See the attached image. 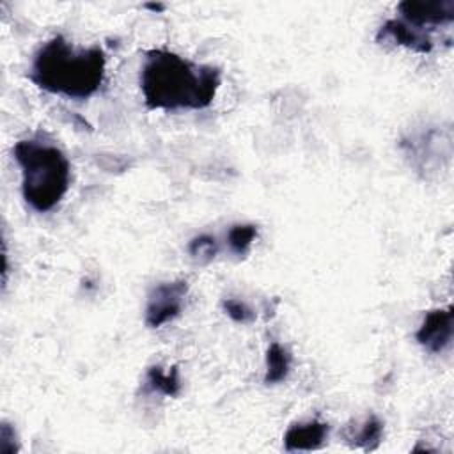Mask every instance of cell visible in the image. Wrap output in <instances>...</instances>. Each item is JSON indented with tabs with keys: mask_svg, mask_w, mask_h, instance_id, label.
Masks as SVG:
<instances>
[{
	"mask_svg": "<svg viewBox=\"0 0 454 454\" xmlns=\"http://www.w3.org/2000/svg\"><path fill=\"white\" fill-rule=\"evenodd\" d=\"M147 387L153 392H158L167 397H176L181 392V380H179V369L174 365L170 371H165L161 365H153L147 371Z\"/></svg>",
	"mask_w": 454,
	"mask_h": 454,
	"instance_id": "10",
	"label": "cell"
},
{
	"mask_svg": "<svg viewBox=\"0 0 454 454\" xmlns=\"http://www.w3.org/2000/svg\"><path fill=\"white\" fill-rule=\"evenodd\" d=\"M383 436V424L378 417L371 415L365 419V422L360 426L358 431L353 434H348V442L353 447H360L364 450H374Z\"/></svg>",
	"mask_w": 454,
	"mask_h": 454,
	"instance_id": "11",
	"label": "cell"
},
{
	"mask_svg": "<svg viewBox=\"0 0 454 454\" xmlns=\"http://www.w3.org/2000/svg\"><path fill=\"white\" fill-rule=\"evenodd\" d=\"M106 55L99 46L76 48L62 35L48 39L34 55L28 80L71 99H87L105 82Z\"/></svg>",
	"mask_w": 454,
	"mask_h": 454,
	"instance_id": "2",
	"label": "cell"
},
{
	"mask_svg": "<svg viewBox=\"0 0 454 454\" xmlns=\"http://www.w3.org/2000/svg\"><path fill=\"white\" fill-rule=\"evenodd\" d=\"M222 83L216 66L195 64L170 50L145 51L140 67V90L151 110L207 108Z\"/></svg>",
	"mask_w": 454,
	"mask_h": 454,
	"instance_id": "1",
	"label": "cell"
},
{
	"mask_svg": "<svg viewBox=\"0 0 454 454\" xmlns=\"http://www.w3.org/2000/svg\"><path fill=\"white\" fill-rule=\"evenodd\" d=\"M18 449L20 447H18V442H16V431L11 424H7L4 420L2 426H0V452L2 454H12Z\"/></svg>",
	"mask_w": 454,
	"mask_h": 454,
	"instance_id": "15",
	"label": "cell"
},
{
	"mask_svg": "<svg viewBox=\"0 0 454 454\" xmlns=\"http://www.w3.org/2000/svg\"><path fill=\"white\" fill-rule=\"evenodd\" d=\"M378 43H392L397 46L410 48L417 53H431L434 48V41L431 37V30L415 27L401 18L387 20L376 34Z\"/></svg>",
	"mask_w": 454,
	"mask_h": 454,
	"instance_id": "7",
	"label": "cell"
},
{
	"mask_svg": "<svg viewBox=\"0 0 454 454\" xmlns=\"http://www.w3.org/2000/svg\"><path fill=\"white\" fill-rule=\"evenodd\" d=\"M255 238H257V227L254 223H236L227 232V243L232 254L239 257L250 252V247Z\"/></svg>",
	"mask_w": 454,
	"mask_h": 454,
	"instance_id": "12",
	"label": "cell"
},
{
	"mask_svg": "<svg viewBox=\"0 0 454 454\" xmlns=\"http://www.w3.org/2000/svg\"><path fill=\"white\" fill-rule=\"evenodd\" d=\"M397 11L401 20L426 30L454 21V0H404L397 5Z\"/></svg>",
	"mask_w": 454,
	"mask_h": 454,
	"instance_id": "5",
	"label": "cell"
},
{
	"mask_svg": "<svg viewBox=\"0 0 454 454\" xmlns=\"http://www.w3.org/2000/svg\"><path fill=\"white\" fill-rule=\"evenodd\" d=\"M186 294L188 282L183 278L154 286L147 296L145 325L149 328H160L165 323L176 319L183 310Z\"/></svg>",
	"mask_w": 454,
	"mask_h": 454,
	"instance_id": "4",
	"label": "cell"
},
{
	"mask_svg": "<svg viewBox=\"0 0 454 454\" xmlns=\"http://www.w3.org/2000/svg\"><path fill=\"white\" fill-rule=\"evenodd\" d=\"M12 156L21 170V195L39 213L53 209L67 193L71 165L67 156L53 144L37 138L18 140Z\"/></svg>",
	"mask_w": 454,
	"mask_h": 454,
	"instance_id": "3",
	"label": "cell"
},
{
	"mask_svg": "<svg viewBox=\"0 0 454 454\" xmlns=\"http://www.w3.org/2000/svg\"><path fill=\"white\" fill-rule=\"evenodd\" d=\"M330 434V426L321 420H309L293 424L284 434V449L287 452L319 449Z\"/></svg>",
	"mask_w": 454,
	"mask_h": 454,
	"instance_id": "8",
	"label": "cell"
},
{
	"mask_svg": "<svg viewBox=\"0 0 454 454\" xmlns=\"http://www.w3.org/2000/svg\"><path fill=\"white\" fill-rule=\"evenodd\" d=\"M222 307L225 310V314L234 321V323H241V325H248L255 319L254 310L241 300L236 298H225L222 301Z\"/></svg>",
	"mask_w": 454,
	"mask_h": 454,
	"instance_id": "14",
	"label": "cell"
},
{
	"mask_svg": "<svg viewBox=\"0 0 454 454\" xmlns=\"http://www.w3.org/2000/svg\"><path fill=\"white\" fill-rule=\"evenodd\" d=\"M145 7L153 9V11H163V5H160V4H147Z\"/></svg>",
	"mask_w": 454,
	"mask_h": 454,
	"instance_id": "16",
	"label": "cell"
},
{
	"mask_svg": "<svg viewBox=\"0 0 454 454\" xmlns=\"http://www.w3.org/2000/svg\"><path fill=\"white\" fill-rule=\"evenodd\" d=\"M454 333V312L452 307L433 309L424 316L415 339L431 353H442L452 344Z\"/></svg>",
	"mask_w": 454,
	"mask_h": 454,
	"instance_id": "6",
	"label": "cell"
},
{
	"mask_svg": "<svg viewBox=\"0 0 454 454\" xmlns=\"http://www.w3.org/2000/svg\"><path fill=\"white\" fill-rule=\"evenodd\" d=\"M291 371V353L278 342H271L266 349V372L264 383L277 385L289 376Z\"/></svg>",
	"mask_w": 454,
	"mask_h": 454,
	"instance_id": "9",
	"label": "cell"
},
{
	"mask_svg": "<svg viewBox=\"0 0 454 454\" xmlns=\"http://www.w3.org/2000/svg\"><path fill=\"white\" fill-rule=\"evenodd\" d=\"M188 252L193 259H199L202 262H209L211 259H215V255L218 254V243L216 238L209 236V234H199L195 236L190 245H188Z\"/></svg>",
	"mask_w": 454,
	"mask_h": 454,
	"instance_id": "13",
	"label": "cell"
}]
</instances>
